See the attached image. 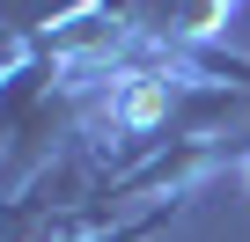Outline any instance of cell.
Returning <instances> with one entry per match:
<instances>
[{
  "instance_id": "cell-1",
  "label": "cell",
  "mask_w": 250,
  "mask_h": 242,
  "mask_svg": "<svg viewBox=\"0 0 250 242\" xmlns=\"http://www.w3.org/2000/svg\"><path fill=\"white\" fill-rule=\"evenodd\" d=\"M243 184H250V154H243Z\"/></svg>"
}]
</instances>
